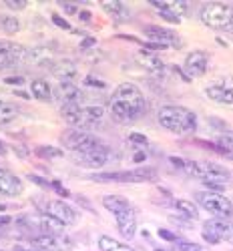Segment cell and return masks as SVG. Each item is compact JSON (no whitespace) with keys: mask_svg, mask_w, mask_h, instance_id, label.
I'll return each instance as SVG.
<instances>
[{"mask_svg":"<svg viewBox=\"0 0 233 251\" xmlns=\"http://www.w3.org/2000/svg\"><path fill=\"white\" fill-rule=\"evenodd\" d=\"M145 95L141 93V89L133 82H123L119 85L109 100L111 113L117 121L121 123H131L135 119H139L145 113Z\"/></svg>","mask_w":233,"mask_h":251,"instance_id":"6da1fadb","label":"cell"},{"mask_svg":"<svg viewBox=\"0 0 233 251\" xmlns=\"http://www.w3.org/2000/svg\"><path fill=\"white\" fill-rule=\"evenodd\" d=\"M169 163L175 165L177 169H181L189 177L199 179L203 183L223 185L231 179L229 169H225V167L217 163H211V161H191V159H181V157H169Z\"/></svg>","mask_w":233,"mask_h":251,"instance_id":"7a4b0ae2","label":"cell"},{"mask_svg":"<svg viewBox=\"0 0 233 251\" xmlns=\"http://www.w3.org/2000/svg\"><path fill=\"white\" fill-rule=\"evenodd\" d=\"M157 121L159 125L175 135H189L197 129V115L187 109V107H179V104H165L157 113Z\"/></svg>","mask_w":233,"mask_h":251,"instance_id":"3957f363","label":"cell"},{"mask_svg":"<svg viewBox=\"0 0 233 251\" xmlns=\"http://www.w3.org/2000/svg\"><path fill=\"white\" fill-rule=\"evenodd\" d=\"M103 207L115 215L119 233L125 239H133L137 235V215H135V207L129 203V199H125L121 195H104Z\"/></svg>","mask_w":233,"mask_h":251,"instance_id":"277c9868","label":"cell"},{"mask_svg":"<svg viewBox=\"0 0 233 251\" xmlns=\"http://www.w3.org/2000/svg\"><path fill=\"white\" fill-rule=\"evenodd\" d=\"M199 20L207 28L233 32V6L223 2H205L199 8Z\"/></svg>","mask_w":233,"mask_h":251,"instance_id":"5b68a950","label":"cell"},{"mask_svg":"<svg viewBox=\"0 0 233 251\" xmlns=\"http://www.w3.org/2000/svg\"><path fill=\"white\" fill-rule=\"evenodd\" d=\"M91 179L97 183H151L157 181V171L153 167H137V169L131 171L95 173Z\"/></svg>","mask_w":233,"mask_h":251,"instance_id":"8992f818","label":"cell"},{"mask_svg":"<svg viewBox=\"0 0 233 251\" xmlns=\"http://www.w3.org/2000/svg\"><path fill=\"white\" fill-rule=\"evenodd\" d=\"M197 203L201 205V209H205V211L211 213L213 217L225 219V217H231V213H233L231 201L225 195L217 193V191H199L197 193Z\"/></svg>","mask_w":233,"mask_h":251,"instance_id":"52a82bcc","label":"cell"},{"mask_svg":"<svg viewBox=\"0 0 233 251\" xmlns=\"http://www.w3.org/2000/svg\"><path fill=\"white\" fill-rule=\"evenodd\" d=\"M201 237L211 245H217L221 241H231L233 239V223H229L221 217L207 219L201 229Z\"/></svg>","mask_w":233,"mask_h":251,"instance_id":"ba28073f","label":"cell"},{"mask_svg":"<svg viewBox=\"0 0 233 251\" xmlns=\"http://www.w3.org/2000/svg\"><path fill=\"white\" fill-rule=\"evenodd\" d=\"M62 143H65L73 153H82V151H89V149L97 147V145H101V141L95 135H91L87 131H78V129H73L67 135H62Z\"/></svg>","mask_w":233,"mask_h":251,"instance_id":"9c48e42d","label":"cell"},{"mask_svg":"<svg viewBox=\"0 0 233 251\" xmlns=\"http://www.w3.org/2000/svg\"><path fill=\"white\" fill-rule=\"evenodd\" d=\"M75 159L82 167H93V169H99V167L107 165L111 161V151H109L107 145L101 143V145H97V147H93L89 151L75 153Z\"/></svg>","mask_w":233,"mask_h":251,"instance_id":"30bf717a","label":"cell"},{"mask_svg":"<svg viewBox=\"0 0 233 251\" xmlns=\"http://www.w3.org/2000/svg\"><path fill=\"white\" fill-rule=\"evenodd\" d=\"M207 67H209V54L205 50H193L185 58L183 73L187 78H199L207 73Z\"/></svg>","mask_w":233,"mask_h":251,"instance_id":"8fae6325","label":"cell"},{"mask_svg":"<svg viewBox=\"0 0 233 251\" xmlns=\"http://www.w3.org/2000/svg\"><path fill=\"white\" fill-rule=\"evenodd\" d=\"M147 38L153 40L155 45H161L165 49L169 47H181L183 45V40L177 36V32L173 30H169V28H163V26H155V25H149V26H145L143 28Z\"/></svg>","mask_w":233,"mask_h":251,"instance_id":"7c38bea8","label":"cell"},{"mask_svg":"<svg viewBox=\"0 0 233 251\" xmlns=\"http://www.w3.org/2000/svg\"><path fill=\"white\" fill-rule=\"evenodd\" d=\"M26 54H28V50L25 47L10 43V40H0V69L12 67L16 62L25 60Z\"/></svg>","mask_w":233,"mask_h":251,"instance_id":"4fadbf2b","label":"cell"},{"mask_svg":"<svg viewBox=\"0 0 233 251\" xmlns=\"http://www.w3.org/2000/svg\"><path fill=\"white\" fill-rule=\"evenodd\" d=\"M47 213L54 215L56 219H60L65 225H75V223L78 221V213L75 211V209H73L69 203L60 201V199H52V201H49V205H47Z\"/></svg>","mask_w":233,"mask_h":251,"instance_id":"5bb4252c","label":"cell"},{"mask_svg":"<svg viewBox=\"0 0 233 251\" xmlns=\"http://www.w3.org/2000/svg\"><path fill=\"white\" fill-rule=\"evenodd\" d=\"M137 62L139 65L149 73V75H153V76H157V78H163L165 76V62L159 58V56H155L153 52H149V50H141L139 54H137Z\"/></svg>","mask_w":233,"mask_h":251,"instance_id":"9a60e30c","label":"cell"},{"mask_svg":"<svg viewBox=\"0 0 233 251\" xmlns=\"http://www.w3.org/2000/svg\"><path fill=\"white\" fill-rule=\"evenodd\" d=\"M205 95H207L211 100H213V102L225 104V107H233V93H231V89L225 85L223 80L213 82V85L205 87Z\"/></svg>","mask_w":233,"mask_h":251,"instance_id":"2e32d148","label":"cell"},{"mask_svg":"<svg viewBox=\"0 0 233 251\" xmlns=\"http://www.w3.org/2000/svg\"><path fill=\"white\" fill-rule=\"evenodd\" d=\"M20 191H23V183H20L18 177H14L12 173L0 169V195H18Z\"/></svg>","mask_w":233,"mask_h":251,"instance_id":"e0dca14e","label":"cell"},{"mask_svg":"<svg viewBox=\"0 0 233 251\" xmlns=\"http://www.w3.org/2000/svg\"><path fill=\"white\" fill-rule=\"evenodd\" d=\"M38 225H40V229H45L49 235H60V233H65V229H67V225L60 219H56L54 215H51L47 211L38 215Z\"/></svg>","mask_w":233,"mask_h":251,"instance_id":"ac0fdd59","label":"cell"},{"mask_svg":"<svg viewBox=\"0 0 233 251\" xmlns=\"http://www.w3.org/2000/svg\"><path fill=\"white\" fill-rule=\"evenodd\" d=\"M56 95H58V99L62 100V104H67V102H77V104H80V100H82V91L78 89V87H75L73 82H60L58 85V89H56Z\"/></svg>","mask_w":233,"mask_h":251,"instance_id":"d6986e66","label":"cell"},{"mask_svg":"<svg viewBox=\"0 0 233 251\" xmlns=\"http://www.w3.org/2000/svg\"><path fill=\"white\" fill-rule=\"evenodd\" d=\"M51 71L60 82H73L77 78V75H78L77 65L71 62V60H62V62H58V65H52Z\"/></svg>","mask_w":233,"mask_h":251,"instance_id":"ffe728a7","label":"cell"},{"mask_svg":"<svg viewBox=\"0 0 233 251\" xmlns=\"http://www.w3.org/2000/svg\"><path fill=\"white\" fill-rule=\"evenodd\" d=\"M151 6H155L159 12H169L173 14L177 18H183L189 14V4L187 2H157V0H153Z\"/></svg>","mask_w":233,"mask_h":251,"instance_id":"44dd1931","label":"cell"},{"mask_svg":"<svg viewBox=\"0 0 233 251\" xmlns=\"http://www.w3.org/2000/svg\"><path fill=\"white\" fill-rule=\"evenodd\" d=\"M60 115L69 125L77 127V125H82V107L77 102H67L60 107Z\"/></svg>","mask_w":233,"mask_h":251,"instance_id":"7402d4cb","label":"cell"},{"mask_svg":"<svg viewBox=\"0 0 233 251\" xmlns=\"http://www.w3.org/2000/svg\"><path fill=\"white\" fill-rule=\"evenodd\" d=\"M30 93H32V97L36 99V100H51L52 99V89H51V85L47 80H42V78H34L32 82H30Z\"/></svg>","mask_w":233,"mask_h":251,"instance_id":"603a6c76","label":"cell"},{"mask_svg":"<svg viewBox=\"0 0 233 251\" xmlns=\"http://www.w3.org/2000/svg\"><path fill=\"white\" fill-rule=\"evenodd\" d=\"M104 117V109L99 104H87L82 107V125H97Z\"/></svg>","mask_w":233,"mask_h":251,"instance_id":"cb8c5ba5","label":"cell"},{"mask_svg":"<svg viewBox=\"0 0 233 251\" xmlns=\"http://www.w3.org/2000/svg\"><path fill=\"white\" fill-rule=\"evenodd\" d=\"M99 249L101 251H135L131 245H127L123 241H117L109 235H101L99 237Z\"/></svg>","mask_w":233,"mask_h":251,"instance_id":"d4e9b609","label":"cell"},{"mask_svg":"<svg viewBox=\"0 0 233 251\" xmlns=\"http://www.w3.org/2000/svg\"><path fill=\"white\" fill-rule=\"evenodd\" d=\"M101 10H104L111 18L115 20H123L127 16V8L119 2V0H103L101 2Z\"/></svg>","mask_w":233,"mask_h":251,"instance_id":"484cf974","label":"cell"},{"mask_svg":"<svg viewBox=\"0 0 233 251\" xmlns=\"http://www.w3.org/2000/svg\"><path fill=\"white\" fill-rule=\"evenodd\" d=\"M175 209L187 219H197L199 217V209L193 201H187V199H177L175 201Z\"/></svg>","mask_w":233,"mask_h":251,"instance_id":"4316f807","label":"cell"},{"mask_svg":"<svg viewBox=\"0 0 233 251\" xmlns=\"http://www.w3.org/2000/svg\"><path fill=\"white\" fill-rule=\"evenodd\" d=\"M32 245H34V249H40V251H58L60 249L58 241H56V235H49V233L34 237Z\"/></svg>","mask_w":233,"mask_h":251,"instance_id":"83f0119b","label":"cell"},{"mask_svg":"<svg viewBox=\"0 0 233 251\" xmlns=\"http://www.w3.org/2000/svg\"><path fill=\"white\" fill-rule=\"evenodd\" d=\"M36 157H40V159H60V157H65V151L58 149V147H52V145H40V147H36Z\"/></svg>","mask_w":233,"mask_h":251,"instance_id":"f1b7e54d","label":"cell"},{"mask_svg":"<svg viewBox=\"0 0 233 251\" xmlns=\"http://www.w3.org/2000/svg\"><path fill=\"white\" fill-rule=\"evenodd\" d=\"M16 117H18V109L14 107V104L0 100V125H2V123H10Z\"/></svg>","mask_w":233,"mask_h":251,"instance_id":"f546056e","label":"cell"},{"mask_svg":"<svg viewBox=\"0 0 233 251\" xmlns=\"http://www.w3.org/2000/svg\"><path fill=\"white\" fill-rule=\"evenodd\" d=\"M217 147L223 151V155L233 157V131H227V133L219 135V139H217Z\"/></svg>","mask_w":233,"mask_h":251,"instance_id":"4dcf8cb0","label":"cell"},{"mask_svg":"<svg viewBox=\"0 0 233 251\" xmlns=\"http://www.w3.org/2000/svg\"><path fill=\"white\" fill-rule=\"evenodd\" d=\"M0 26H2L4 32H8V34H16L20 30V20L16 16H10V14L0 16Z\"/></svg>","mask_w":233,"mask_h":251,"instance_id":"1f68e13d","label":"cell"},{"mask_svg":"<svg viewBox=\"0 0 233 251\" xmlns=\"http://www.w3.org/2000/svg\"><path fill=\"white\" fill-rule=\"evenodd\" d=\"M177 251H207L203 245L199 243H193V241H183V239H177Z\"/></svg>","mask_w":233,"mask_h":251,"instance_id":"d6a6232c","label":"cell"},{"mask_svg":"<svg viewBox=\"0 0 233 251\" xmlns=\"http://www.w3.org/2000/svg\"><path fill=\"white\" fill-rule=\"evenodd\" d=\"M4 4H6L10 10H23V8H26L25 0H4Z\"/></svg>","mask_w":233,"mask_h":251,"instance_id":"836d02e7","label":"cell"},{"mask_svg":"<svg viewBox=\"0 0 233 251\" xmlns=\"http://www.w3.org/2000/svg\"><path fill=\"white\" fill-rule=\"evenodd\" d=\"M51 20H52V23L56 25V26H60V28H65V30H71V25L67 23V20L65 18H62L60 14H52L51 16Z\"/></svg>","mask_w":233,"mask_h":251,"instance_id":"e575fe53","label":"cell"},{"mask_svg":"<svg viewBox=\"0 0 233 251\" xmlns=\"http://www.w3.org/2000/svg\"><path fill=\"white\" fill-rule=\"evenodd\" d=\"M129 141L131 143H137V145H147V143H149V139H147L145 135H139V133H131L129 135Z\"/></svg>","mask_w":233,"mask_h":251,"instance_id":"d590c367","label":"cell"},{"mask_svg":"<svg viewBox=\"0 0 233 251\" xmlns=\"http://www.w3.org/2000/svg\"><path fill=\"white\" fill-rule=\"evenodd\" d=\"M84 85L95 87V89H104V82L99 80V78H93V76H87V78H84Z\"/></svg>","mask_w":233,"mask_h":251,"instance_id":"8d00e7d4","label":"cell"},{"mask_svg":"<svg viewBox=\"0 0 233 251\" xmlns=\"http://www.w3.org/2000/svg\"><path fill=\"white\" fill-rule=\"evenodd\" d=\"M51 189H54V191H56L58 195H62V197H69V195H71V193L65 189V187H62V185L58 183V181H52V183H51Z\"/></svg>","mask_w":233,"mask_h":251,"instance_id":"74e56055","label":"cell"},{"mask_svg":"<svg viewBox=\"0 0 233 251\" xmlns=\"http://www.w3.org/2000/svg\"><path fill=\"white\" fill-rule=\"evenodd\" d=\"M159 237H163V239H167V241H177L179 237L175 235V233H171V231H167V229H159Z\"/></svg>","mask_w":233,"mask_h":251,"instance_id":"f35d334b","label":"cell"},{"mask_svg":"<svg viewBox=\"0 0 233 251\" xmlns=\"http://www.w3.org/2000/svg\"><path fill=\"white\" fill-rule=\"evenodd\" d=\"M4 82H6V85H23L25 78L23 76H6Z\"/></svg>","mask_w":233,"mask_h":251,"instance_id":"ab89813d","label":"cell"},{"mask_svg":"<svg viewBox=\"0 0 233 251\" xmlns=\"http://www.w3.org/2000/svg\"><path fill=\"white\" fill-rule=\"evenodd\" d=\"M165 20H169V23H173V25H179L181 23V18H177V16H173V14H169V12H159Z\"/></svg>","mask_w":233,"mask_h":251,"instance_id":"60d3db41","label":"cell"},{"mask_svg":"<svg viewBox=\"0 0 233 251\" xmlns=\"http://www.w3.org/2000/svg\"><path fill=\"white\" fill-rule=\"evenodd\" d=\"M28 179H30L32 183H36V185H40V187H51V183H47L45 179H40V177H36V175H28Z\"/></svg>","mask_w":233,"mask_h":251,"instance_id":"b9f144b4","label":"cell"},{"mask_svg":"<svg viewBox=\"0 0 233 251\" xmlns=\"http://www.w3.org/2000/svg\"><path fill=\"white\" fill-rule=\"evenodd\" d=\"M60 6H62V10H65V12H69V14H75V12H77V6H75V4L60 2Z\"/></svg>","mask_w":233,"mask_h":251,"instance_id":"7bdbcfd3","label":"cell"},{"mask_svg":"<svg viewBox=\"0 0 233 251\" xmlns=\"http://www.w3.org/2000/svg\"><path fill=\"white\" fill-rule=\"evenodd\" d=\"M78 18H80V20H87V23H89V20L93 18V14H91L89 10H80V12H78Z\"/></svg>","mask_w":233,"mask_h":251,"instance_id":"ee69618b","label":"cell"},{"mask_svg":"<svg viewBox=\"0 0 233 251\" xmlns=\"http://www.w3.org/2000/svg\"><path fill=\"white\" fill-rule=\"evenodd\" d=\"M93 45H95V40H93V38H87V40H82L80 47H82V49H89V47H93Z\"/></svg>","mask_w":233,"mask_h":251,"instance_id":"f6af8a7d","label":"cell"},{"mask_svg":"<svg viewBox=\"0 0 233 251\" xmlns=\"http://www.w3.org/2000/svg\"><path fill=\"white\" fill-rule=\"evenodd\" d=\"M143 159H145V155H143V153H137V155H135V161H137V163H141Z\"/></svg>","mask_w":233,"mask_h":251,"instance_id":"bcb514c9","label":"cell"},{"mask_svg":"<svg viewBox=\"0 0 233 251\" xmlns=\"http://www.w3.org/2000/svg\"><path fill=\"white\" fill-rule=\"evenodd\" d=\"M0 155H6V147H4L2 143H0Z\"/></svg>","mask_w":233,"mask_h":251,"instance_id":"7dc6e473","label":"cell"},{"mask_svg":"<svg viewBox=\"0 0 233 251\" xmlns=\"http://www.w3.org/2000/svg\"><path fill=\"white\" fill-rule=\"evenodd\" d=\"M14 251H34V249H26V247H14Z\"/></svg>","mask_w":233,"mask_h":251,"instance_id":"c3c4849f","label":"cell"}]
</instances>
